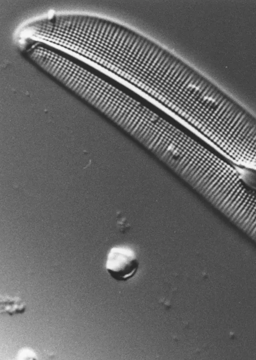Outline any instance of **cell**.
Here are the masks:
<instances>
[{
    "label": "cell",
    "instance_id": "6da1fadb",
    "mask_svg": "<svg viewBox=\"0 0 256 360\" xmlns=\"http://www.w3.org/2000/svg\"><path fill=\"white\" fill-rule=\"evenodd\" d=\"M124 130L186 180L212 151V146L197 134L186 133L148 106L131 115Z\"/></svg>",
    "mask_w": 256,
    "mask_h": 360
},
{
    "label": "cell",
    "instance_id": "7a4b0ae2",
    "mask_svg": "<svg viewBox=\"0 0 256 360\" xmlns=\"http://www.w3.org/2000/svg\"><path fill=\"white\" fill-rule=\"evenodd\" d=\"M220 212L256 242V189L248 185Z\"/></svg>",
    "mask_w": 256,
    "mask_h": 360
},
{
    "label": "cell",
    "instance_id": "3957f363",
    "mask_svg": "<svg viewBox=\"0 0 256 360\" xmlns=\"http://www.w3.org/2000/svg\"><path fill=\"white\" fill-rule=\"evenodd\" d=\"M138 260L130 250L119 247L112 248L106 262L108 275L118 282H126L134 277L138 271Z\"/></svg>",
    "mask_w": 256,
    "mask_h": 360
},
{
    "label": "cell",
    "instance_id": "277c9868",
    "mask_svg": "<svg viewBox=\"0 0 256 360\" xmlns=\"http://www.w3.org/2000/svg\"><path fill=\"white\" fill-rule=\"evenodd\" d=\"M26 308V303L18 297L10 296L1 297L0 300V312L13 316L24 313Z\"/></svg>",
    "mask_w": 256,
    "mask_h": 360
}]
</instances>
